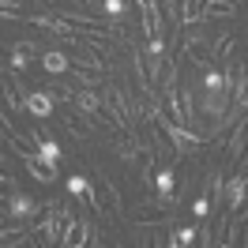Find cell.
I'll return each mask as SVG.
<instances>
[{
    "instance_id": "cell-1",
    "label": "cell",
    "mask_w": 248,
    "mask_h": 248,
    "mask_svg": "<svg viewBox=\"0 0 248 248\" xmlns=\"http://www.w3.org/2000/svg\"><path fill=\"white\" fill-rule=\"evenodd\" d=\"M151 121H155L158 128H162V132L173 140V155L185 158V155H196V151L203 147V132H196V128H185V124H177L173 117H166V109L158 106V102L151 106Z\"/></svg>"
},
{
    "instance_id": "cell-2",
    "label": "cell",
    "mask_w": 248,
    "mask_h": 248,
    "mask_svg": "<svg viewBox=\"0 0 248 248\" xmlns=\"http://www.w3.org/2000/svg\"><path fill=\"white\" fill-rule=\"evenodd\" d=\"M38 211H42V203L34 196H27V192H19V188H12L8 200L0 203V215L12 218V222H31V218H38Z\"/></svg>"
},
{
    "instance_id": "cell-19",
    "label": "cell",
    "mask_w": 248,
    "mask_h": 248,
    "mask_svg": "<svg viewBox=\"0 0 248 248\" xmlns=\"http://www.w3.org/2000/svg\"><path fill=\"white\" fill-rule=\"evenodd\" d=\"M170 248H185V245H181V241H177V237L170 233Z\"/></svg>"
},
{
    "instance_id": "cell-6",
    "label": "cell",
    "mask_w": 248,
    "mask_h": 248,
    "mask_svg": "<svg viewBox=\"0 0 248 248\" xmlns=\"http://www.w3.org/2000/svg\"><path fill=\"white\" fill-rule=\"evenodd\" d=\"M185 53L192 57V64H215V46H207L200 34H185Z\"/></svg>"
},
{
    "instance_id": "cell-12",
    "label": "cell",
    "mask_w": 248,
    "mask_h": 248,
    "mask_svg": "<svg viewBox=\"0 0 248 248\" xmlns=\"http://www.w3.org/2000/svg\"><path fill=\"white\" fill-rule=\"evenodd\" d=\"M203 91H226V72L222 68H207L203 72Z\"/></svg>"
},
{
    "instance_id": "cell-8",
    "label": "cell",
    "mask_w": 248,
    "mask_h": 248,
    "mask_svg": "<svg viewBox=\"0 0 248 248\" xmlns=\"http://www.w3.org/2000/svg\"><path fill=\"white\" fill-rule=\"evenodd\" d=\"M147 57H151V72H155V83H158L162 64H166V38H147Z\"/></svg>"
},
{
    "instance_id": "cell-4",
    "label": "cell",
    "mask_w": 248,
    "mask_h": 248,
    "mask_svg": "<svg viewBox=\"0 0 248 248\" xmlns=\"http://www.w3.org/2000/svg\"><path fill=\"white\" fill-rule=\"evenodd\" d=\"M61 143L57 140H38V147H34V158H38V166H42V170L46 173H53V177H57V162H61Z\"/></svg>"
},
{
    "instance_id": "cell-7",
    "label": "cell",
    "mask_w": 248,
    "mask_h": 248,
    "mask_svg": "<svg viewBox=\"0 0 248 248\" xmlns=\"http://www.w3.org/2000/svg\"><path fill=\"white\" fill-rule=\"evenodd\" d=\"M245 196H248V177H245V173H233L230 181H226V200H230V211H233V215L241 211Z\"/></svg>"
},
{
    "instance_id": "cell-15",
    "label": "cell",
    "mask_w": 248,
    "mask_h": 248,
    "mask_svg": "<svg viewBox=\"0 0 248 248\" xmlns=\"http://www.w3.org/2000/svg\"><path fill=\"white\" fill-rule=\"evenodd\" d=\"M173 237H177L185 248H192V245H196V237H200V230H196V226H177V230H173Z\"/></svg>"
},
{
    "instance_id": "cell-9",
    "label": "cell",
    "mask_w": 248,
    "mask_h": 248,
    "mask_svg": "<svg viewBox=\"0 0 248 248\" xmlns=\"http://www.w3.org/2000/svg\"><path fill=\"white\" fill-rule=\"evenodd\" d=\"M42 68H46L49 76H68V72H72V61H68L64 53H42Z\"/></svg>"
},
{
    "instance_id": "cell-18",
    "label": "cell",
    "mask_w": 248,
    "mask_h": 248,
    "mask_svg": "<svg viewBox=\"0 0 248 248\" xmlns=\"http://www.w3.org/2000/svg\"><path fill=\"white\" fill-rule=\"evenodd\" d=\"M102 8H106V16H124V12H128V4H124V0H102Z\"/></svg>"
},
{
    "instance_id": "cell-10",
    "label": "cell",
    "mask_w": 248,
    "mask_h": 248,
    "mask_svg": "<svg viewBox=\"0 0 248 248\" xmlns=\"http://www.w3.org/2000/svg\"><path fill=\"white\" fill-rule=\"evenodd\" d=\"M34 53H38V49H34V42H19L16 49H12V72H23V68H27V64L34 61Z\"/></svg>"
},
{
    "instance_id": "cell-20",
    "label": "cell",
    "mask_w": 248,
    "mask_h": 248,
    "mask_svg": "<svg viewBox=\"0 0 248 248\" xmlns=\"http://www.w3.org/2000/svg\"><path fill=\"white\" fill-rule=\"evenodd\" d=\"M0 162H4V155H0Z\"/></svg>"
},
{
    "instance_id": "cell-21",
    "label": "cell",
    "mask_w": 248,
    "mask_h": 248,
    "mask_svg": "<svg viewBox=\"0 0 248 248\" xmlns=\"http://www.w3.org/2000/svg\"><path fill=\"white\" fill-rule=\"evenodd\" d=\"M98 248H106V245H98Z\"/></svg>"
},
{
    "instance_id": "cell-13",
    "label": "cell",
    "mask_w": 248,
    "mask_h": 248,
    "mask_svg": "<svg viewBox=\"0 0 248 248\" xmlns=\"http://www.w3.org/2000/svg\"><path fill=\"white\" fill-rule=\"evenodd\" d=\"M76 102L83 109H87V113H98V109H102V98H98V94L91 91V87H83V91H76Z\"/></svg>"
},
{
    "instance_id": "cell-5",
    "label": "cell",
    "mask_w": 248,
    "mask_h": 248,
    "mask_svg": "<svg viewBox=\"0 0 248 248\" xmlns=\"http://www.w3.org/2000/svg\"><path fill=\"white\" fill-rule=\"evenodd\" d=\"M53 106H57V102H53L49 91H27V98H23V109H27L31 117H42V121L53 113Z\"/></svg>"
},
{
    "instance_id": "cell-17",
    "label": "cell",
    "mask_w": 248,
    "mask_h": 248,
    "mask_svg": "<svg viewBox=\"0 0 248 248\" xmlns=\"http://www.w3.org/2000/svg\"><path fill=\"white\" fill-rule=\"evenodd\" d=\"M230 49H233V34H222V38H218V46H215V61H226V57H230Z\"/></svg>"
},
{
    "instance_id": "cell-11",
    "label": "cell",
    "mask_w": 248,
    "mask_h": 248,
    "mask_svg": "<svg viewBox=\"0 0 248 248\" xmlns=\"http://www.w3.org/2000/svg\"><path fill=\"white\" fill-rule=\"evenodd\" d=\"M173 188H177L173 170H158V173H155V192H158V200H173Z\"/></svg>"
},
{
    "instance_id": "cell-16",
    "label": "cell",
    "mask_w": 248,
    "mask_h": 248,
    "mask_svg": "<svg viewBox=\"0 0 248 248\" xmlns=\"http://www.w3.org/2000/svg\"><path fill=\"white\" fill-rule=\"evenodd\" d=\"M192 215L200 218V222H207L211 218V196H200V200L192 203Z\"/></svg>"
},
{
    "instance_id": "cell-14",
    "label": "cell",
    "mask_w": 248,
    "mask_h": 248,
    "mask_svg": "<svg viewBox=\"0 0 248 248\" xmlns=\"http://www.w3.org/2000/svg\"><path fill=\"white\" fill-rule=\"evenodd\" d=\"M64 188H68L72 196H83V200H87V192H91V181H87L83 173H72V177L64 181Z\"/></svg>"
},
{
    "instance_id": "cell-3",
    "label": "cell",
    "mask_w": 248,
    "mask_h": 248,
    "mask_svg": "<svg viewBox=\"0 0 248 248\" xmlns=\"http://www.w3.org/2000/svg\"><path fill=\"white\" fill-rule=\"evenodd\" d=\"M230 98H233L230 91H207V94H200L203 117H211V121H215V128L226 121V117H230Z\"/></svg>"
}]
</instances>
